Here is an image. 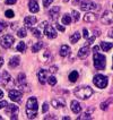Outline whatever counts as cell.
Wrapping results in <instances>:
<instances>
[{
  "mask_svg": "<svg viewBox=\"0 0 113 120\" xmlns=\"http://www.w3.org/2000/svg\"><path fill=\"white\" fill-rule=\"evenodd\" d=\"M2 65H4V58H2V57H0V68L2 67Z\"/></svg>",
  "mask_w": 113,
  "mask_h": 120,
  "instance_id": "c3c4849f",
  "label": "cell"
},
{
  "mask_svg": "<svg viewBox=\"0 0 113 120\" xmlns=\"http://www.w3.org/2000/svg\"><path fill=\"white\" fill-rule=\"evenodd\" d=\"M8 95L14 102H20L22 101V93L18 92L17 90H10L8 92Z\"/></svg>",
  "mask_w": 113,
  "mask_h": 120,
  "instance_id": "9c48e42d",
  "label": "cell"
},
{
  "mask_svg": "<svg viewBox=\"0 0 113 120\" xmlns=\"http://www.w3.org/2000/svg\"><path fill=\"white\" fill-rule=\"evenodd\" d=\"M7 18H13L14 17V11L13 10H6V13H5Z\"/></svg>",
  "mask_w": 113,
  "mask_h": 120,
  "instance_id": "d590c367",
  "label": "cell"
},
{
  "mask_svg": "<svg viewBox=\"0 0 113 120\" xmlns=\"http://www.w3.org/2000/svg\"><path fill=\"white\" fill-rule=\"evenodd\" d=\"M47 82H49V84H50L51 86H54V85L57 84V78H55L54 76H51V77L47 79Z\"/></svg>",
  "mask_w": 113,
  "mask_h": 120,
  "instance_id": "836d02e7",
  "label": "cell"
},
{
  "mask_svg": "<svg viewBox=\"0 0 113 120\" xmlns=\"http://www.w3.org/2000/svg\"><path fill=\"white\" fill-rule=\"evenodd\" d=\"M51 103H52L53 108H55V109H60V108H63L66 105V102H65L63 99H53L51 101Z\"/></svg>",
  "mask_w": 113,
  "mask_h": 120,
  "instance_id": "5bb4252c",
  "label": "cell"
},
{
  "mask_svg": "<svg viewBox=\"0 0 113 120\" xmlns=\"http://www.w3.org/2000/svg\"><path fill=\"white\" fill-rule=\"evenodd\" d=\"M2 98H4V92H2V91L0 90V100H1Z\"/></svg>",
  "mask_w": 113,
  "mask_h": 120,
  "instance_id": "681fc988",
  "label": "cell"
},
{
  "mask_svg": "<svg viewBox=\"0 0 113 120\" xmlns=\"http://www.w3.org/2000/svg\"><path fill=\"white\" fill-rule=\"evenodd\" d=\"M94 40H95V36H93V38H91V39H88V41H87V45H89V44H92L94 42Z\"/></svg>",
  "mask_w": 113,
  "mask_h": 120,
  "instance_id": "7bdbcfd3",
  "label": "cell"
},
{
  "mask_svg": "<svg viewBox=\"0 0 113 120\" xmlns=\"http://www.w3.org/2000/svg\"><path fill=\"white\" fill-rule=\"evenodd\" d=\"M17 111H18V107H17V105H15V104H9L8 108H7V112H9V113L15 114Z\"/></svg>",
  "mask_w": 113,
  "mask_h": 120,
  "instance_id": "cb8c5ba5",
  "label": "cell"
},
{
  "mask_svg": "<svg viewBox=\"0 0 113 120\" xmlns=\"http://www.w3.org/2000/svg\"><path fill=\"white\" fill-rule=\"evenodd\" d=\"M42 27L44 28V34L47 35L49 39L57 38V32H55L54 27L52 26V25H50L47 22H43V23H42Z\"/></svg>",
  "mask_w": 113,
  "mask_h": 120,
  "instance_id": "8992f818",
  "label": "cell"
},
{
  "mask_svg": "<svg viewBox=\"0 0 113 120\" xmlns=\"http://www.w3.org/2000/svg\"><path fill=\"white\" fill-rule=\"evenodd\" d=\"M70 108H71V111L73 113H79L81 111V105L79 104V102H77V101H71Z\"/></svg>",
  "mask_w": 113,
  "mask_h": 120,
  "instance_id": "2e32d148",
  "label": "cell"
},
{
  "mask_svg": "<svg viewBox=\"0 0 113 120\" xmlns=\"http://www.w3.org/2000/svg\"><path fill=\"white\" fill-rule=\"evenodd\" d=\"M1 119H2V117H0V120H1Z\"/></svg>",
  "mask_w": 113,
  "mask_h": 120,
  "instance_id": "db71d44e",
  "label": "cell"
},
{
  "mask_svg": "<svg viewBox=\"0 0 113 120\" xmlns=\"http://www.w3.org/2000/svg\"><path fill=\"white\" fill-rule=\"evenodd\" d=\"M0 78H1V76H0Z\"/></svg>",
  "mask_w": 113,
  "mask_h": 120,
  "instance_id": "9f6ffc18",
  "label": "cell"
},
{
  "mask_svg": "<svg viewBox=\"0 0 113 120\" xmlns=\"http://www.w3.org/2000/svg\"><path fill=\"white\" fill-rule=\"evenodd\" d=\"M16 1L17 0H6V4L7 5H14V4H16Z\"/></svg>",
  "mask_w": 113,
  "mask_h": 120,
  "instance_id": "ee69618b",
  "label": "cell"
},
{
  "mask_svg": "<svg viewBox=\"0 0 113 120\" xmlns=\"http://www.w3.org/2000/svg\"><path fill=\"white\" fill-rule=\"evenodd\" d=\"M15 42V39H14L13 35H9V34H6L4 36L0 38V45L5 49H8L13 45V43Z\"/></svg>",
  "mask_w": 113,
  "mask_h": 120,
  "instance_id": "52a82bcc",
  "label": "cell"
},
{
  "mask_svg": "<svg viewBox=\"0 0 113 120\" xmlns=\"http://www.w3.org/2000/svg\"><path fill=\"white\" fill-rule=\"evenodd\" d=\"M112 69H113V65H112Z\"/></svg>",
  "mask_w": 113,
  "mask_h": 120,
  "instance_id": "11a10c76",
  "label": "cell"
},
{
  "mask_svg": "<svg viewBox=\"0 0 113 120\" xmlns=\"http://www.w3.org/2000/svg\"><path fill=\"white\" fill-rule=\"evenodd\" d=\"M19 57H17V56H15L13 57L10 61H9V67H11V68H15V67H17L19 65Z\"/></svg>",
  "mask_w": 113,
  "mask_h": 120,
  "instance_id": "44dd1931",
  "label": "cell"
},
{
  "mask_svg": "<svg viewBox=\"0 0 113 120\" xmlns=\"http://www.w3.org/2000/svg\"><path fill=\"white\" fill-rule=\"evenodd\" d=\"M26 34H27L26 28H20V30L17 31V35H18L19 38H25V36H26Z\"/></svg>",
  "mask_w": 113,
  "mask_h": 120,
  "instance_id": "1f68e13d",
  "label": "cell"
},
{
  "mask_svg": "<svg viewBox=\"0 0 113 120\" xmlns=\"http://www.w3.org/2000/svg\"><path fill=\"white\" fill-rule=\"evenodd\" d=\"M71 13H73V20H75V22H78V20H79V13H78V11H76V10H73V11H71Z\"/></svg>",
  "mask_w": 113,
  "mask_h": 120,
  "instance_id": "e575fe53",
  "label": "cell"
},
{
  "mask_svg": "<svg viewBox=\"0 0 113 120\" xmlns=\"http://www.w3.org/2000/svg\"><path fill=\"white\" fill-rule=\"evenodd\" d=\"M68 1H69V0H63V2H68Z\"/></svg>",
  "mask_w": 113,
  "mask_h": 120,
  "instance_id": "f5cc1de1",
  "label": "cell"
},
{
  "mask_svg": "<svg viewBox=\"0 0 113 120\" xmlns=\"http://www.w3.org/2000/svg\"><path fill=\"white\" fill-rule=\"evenodd\" d=\"M28 8H29V11L31 13H39L40 8H39V2L36 0H29L28 2Z\"/></svg>",
  "mask_w": 113,
  "mask_h": 120,
  "instance_id": "7c38bea8",
  "label": "cell"
},
{
  "mask_svg": "<svg viewBox=\"0 0 113 120\" xmlns=\"http://www.w3.org/2000/svg\"><path fill=\"white\" fill-rule=\"evenodd\" d=\"M5 107H8L7 101H1V102H0V109H2V108H5Z\"/></svg>",
  "mask_w": 113,
  "mask_h": 120,
  "instance_id": "ab89813d",
  "label": "cell"
},
{
  "mask_svg": "<svg viewBox=\"0 0 113 120\" xmlns=\"http://www.w3.org/2000/svg\"><path fill=\"white\" fill-rule=\"evenodd\" d=\"M94 33H95V35H96V36H100V35H101V31L95 30V31H94Z\"/></svg>",
  "mask_w": 113,
  "mask_h": 120,
  "instance_id": "bcb514c9",
  "label": "cell"
},
{
  "mask_svg": "<svg viewBox=\"0 0 113 120\" xmlns=\"http://www.w3.org/2000/svg\"><path fill=\"white\" fill-rule=\"evenodd\" d=\"M31 31H32V33H33L34 36H36L37 39H41V38H42V34H41V32H40V30H39V28H32Z\"/></svg>",
  "mask_w": 113,
  "mask_h": 120,
  "instance_id": "f546056e",
  "label": "cell"
},
{
  "mask_svg": "<svg viewBox=\"0 0 113 120\" xmlns=\"http://www.w3.org/2000/svg\"><path fill=\"white\" fill-rule=\"evenodd\" d=\"M80 10L83 11H88V10H94V9H98V5L94 4L91 0H83L79 4Z\"/></svg>",
  "mask_w": 113,
  "mask_h": 120,
  "instance_id": "5b68a950",
  "label": "cell"
},
{
  "mask_svg": "<svg viewBox=\"0 0 113 120\" xmlns=\"http://www.w3.org/2000/svg\"><path fill=\"white\" fill-rule=\"evenodd\" d=\"M111 99H109V100H106L105 101V102H103V103H101V109H102V110H106L107 109V107H109V105H110V103H111Z\"/></svg>",
  "mask_w": 113,
  "mask_h": 120,
  "instance_id": "4dcf8cb0",
  "label": "cell"
},
{
  "mask_svg": "<svg viewBox=\"0 0 113 120\" xmlns=\"http://www.w3.org/2000/svg\"><path fill=\"white\" fill-rule=\"evenodd\" d=\"M79 39H80V33L79 32H76L75 34H73V35L70 36V42H71V43H76Z\"/></svg>",
  "mask_w": 113,
  "mask_h": 120,
  "instance_id": "484cf974",
  "label": "cell"
},
{
  "mask_svg": "<svg viewBox=\"0 0 113 120\" xmlns=\"http://www.w3.org/2000/svg\"><path fill=\"white\" fill-rule=\"evenodd\" d=\"M62 23H63V25H69L70 23H71V17L66 14V15H63V17H62Z\"/></svg>",
  "mask_w": 113,
  "mask_h": 120,
  "instance_id": "83f0119b",
  "label": "cell"
},
{
  "mask_svg": "<svg viewBox=\"0 0 113 120\" xmlns=\"http://www.w3.org/2000/svg\"><path fill=\"white\" fill-rule=\"evenodd\" d=\"M55 26H57V28H58L59 31H61V32H65V31H66V28L63 26H61L60 24H55Z\"/></svg>",
  "mask_w": 113,
  "mask_h": 120,
  "instance_id": "60d3db41",
  "label": "cell"
},
{
  "mask_svg": "<svg viewBox=\"0 0 113 120\" xmlns=\"http://www.w3.org/2000/svg\"><path fill=\"white\" fill-rule=\"evenodd\" d=\"M84 22H86V23H93L95 20L97 19V17H96V15L93 13H87L85 16H84Z\"/></svg>",
  "mask_w": 113,
  "mask_h": 120,
  "instance_id": "ffe728a7",
  "label": "cell"
},
{
  "mask_svg": "<svg viewBox=\"0 0 113 120\" xmlns=\"http://www.w3.org/2000/svg\"><path fill=\"white\" fill-rule=\"evenodd\" d=\"M78 77H79V74H78V71H76V70H73V71H71V73L69 74V80H70L71 83L77 82Z\"/></svg>",
  "mask_w": 113,
  "mask_h": 120,
  "instance_id": "7402d4cb",
  "label": "cell"
},
{
  "mask_svg": "<svg viewBox=\"0 0 113 120\" xmlns=\"http://www.w3.org/2000/svg\"><path fill=\"white\" fill-rule=\"evenodd\" d=\"M47 70H44V69H40V70H39L37 77H39V80H40L41 84H45V82H47Z\"/></svg>",
  "mask_w": 113,
  "mask_h": 120,
  "instance_id": "9a60e30c",
  "label": "cell"
},
{
  "mask_svg": "<svg viewBox=\"0 0 113 120\" xmlns=\"http://www.w3.org/2000/svg\"><path fill=\"white\" fill-rule=\"evenodd\" d=\"M81 1H83V0H73V5H75V6H76V5L80 4Z\"/></svg>",
  "mask_w": 113,
  "mask_h": 120,
  "instance_id": "f6af8a7d",
  "label": "cell"
},
{
  "mask_svg": "<svg viewBox=\"0 0 113 120\" xmlns=\"http://www.w3.org/2000/svg\"><path fill=\"white\" fill-rule=\"evenodd\" d=\"M16 85L20 88H24L26 86V77H25V74H19L17 76V80H16Z\"/></svg>",
  "mask_w": 113,
  "mask_h": 120,
  "instance_id": "8fae6325",
  "label": "cell"
},
{
  "mask_svg": "<svg viewBox=\"0 0 113 120\" xmlns=\"http://www.w3.org/2000/svg\"><path fill=\"white\" fill-rule=\"evenodd\" d=\"M88 54H89V48H88V45H86V47H83L81 49H79L78 57H79L80 59H85Z\"/></svg>",
  "mask_w": 113,
  "mask_h": 120,
  "instance_id": "ac0fdd59",
  "label": "cell"
},
{
  "mask_svg": "<svg viewBox=\"0 0 113 120\" xmlns=\"http://www.w3.org/2000/svg\"><path fill=\"white\" fill-rule=\"evenodd\" d=\"M71 52V50H70V47L69 45H66V44H63L62 47L60 48V56L61 57H67V56H69Z\"/></svg>",
  "mask_w": 113,
  "mask_h": 120,
  "instance_id": "d6986e66",
  "label": "cell"
},
{
  "mask_svg": "<svg viewBox=\"0 0 113 120\" xmlns=\"http://www.w3.org/2000/svg\"><path fill=\"white\" fill-rule=\"evenodd\" d=\"M60 13V8L59 7H53L50 11H49V16H50V19L51 20H57L58 19V16Z\"/></svg>",
  "mask_w": 113,
  "mask_h": 120,
  "instance_id": "4fadbf2b",
  "label": "cell"
},
{
  "mask_svg": "<svg viewBox=\"0 0 113 120\" xmlns=\"http://www.w3.org/2000/svg\"><path fill=\"white\" fill-rule=\"evenodd\" d=\"M36 22H37V19H36L35 16H27V17H25V19H24V23H25V25L27 27H32Z\"/></svg>",
  "mask_w": 113,
  "mask_h": 120,
  "instance_id": "e0dca14e",
  "label": "cell"
},
{
  "mask_svg": "<svg viewBox=\"0 0 113 120\" xmlns=\"http://www.w3.org/2000/svg\"><path fill=\"white\" fill-rule=\"evenodd\" d=\"M63 119H65V120H69L70 118H69V117H63Z\"/></svg>",
  "mask_w": 113,
  "mask_h": 120,
  "instance_id": "816d5d0a",
  "label": "cell"
},
{
  "mask_svg": "<svg viewBox=\"0 0 113 120\" xmlns=\"http://www.w3.org/2000/svg\"><path fill=\"white\" fill-rule=\"evenodd\" d=\"M94 66L96 69L98 70H103L105 68V65H106V59L103 54H100V53H94Z\"/></svg>",
  "mask_w": 113,
  "mask_h": 120,
  "instance_id": "277c9868",
  "label": "cell"
},
{
  "mask_svg": "<svg viewBox=\"0 0 113 120\" xmlns=\"http://www.w3.org/2000/svg\"><path fill=\"white\" fill-rule=\"evenodd\" d=\"M47 110H49V105H47V103H43V108H42V111L45 113Z\"/></svg>",
  "mask_w": 113,
  "mask_h": 120,
  "instance_id": "f35d334b",
  "label": "cell"
},
{
  "mask_svg": "<svg viewBox=\"0 0 113 120\" xmlns=\"http://www.w3.org/2000/svg\"><path fill=\"white\" fill-rule=\"evenodd\" d=\"M8 27V24H7L5 20H0V33H2Z\"/></svg>",
  "mask_w": 113,
  "mask_h": 120,
  "instance_id": "d6a6232c",
  "label": "cell"
},
{
  "mask_svg": "<svg viewBox=\"0 0 113 120\" xmlns=\"http://www.w3.org/2000/svg\"><path fill=\"white\" fill-rule=\"evenodd\" d=\"M83 35H84V38H85V39H88V38H89V33H88V31H87V28H84V30H83Z\"/></svg>",
  "mask_w": 113,
  "mask_h": 120,
  "instance_id": "74e56055",
  "label": "cell"
},
{
  "mask_svg": "<svg viewBox=\"0 0 113 120\" xmlns=\"http://www.w3.org/2000/svg\"><path fill=\"white\" fill-rule=\"evenodd\" d=\"M17 51L18 52H24L25 50H26V44H25V42H19L18 44H17Z\"/></svg>",
  "mask_w": 113,
  "mask_h": 120,
  "instance_id": "4316f807",
  "label": "cell"
},
{
  "mask_svg": "<svg viewBox=\"0 0 113 120\" xmlns=\"http://www.w3.org/2000/svg\"><path fill=\"white\" fill-rule=\"evenodd\" d=\"M37 100L36 98H29L26 103V114L29 119H33L37 116Z\"/></svg>",
  "mask_w": 113,
  "mask_h": 120,
  "instance_id": "6da1fadb",
  "label": "cell"
},
{
  "mask_svg": "<svg viewBox=\"0 0 113 120\" xmlns=\"http://www.w3.org/2000/svg\"><path fill=\"white\" fill-rule=\"evenodd\" d=\"M109 36H110V38H112V39H113V27L111 28V31L109 32Z\"/></svg>",
  "mask_w": 113,
  "mask_h": 120,
  "instance_id": "7dc6e473",
  "label": "cell"
},
{
  "mask_svg": "<svg viewBox=\"0 0 113 120\" xmlns=\"http://www.w3.org/2000/svg\"><path fill=\"white\" fill-rule=\"evenodd\" d=\"M112 22H113V13L110 11V10L104 11L103 16L101 17V23L104 24V25H110Z\"/></svg>",
  "mask_w": 113,
  "mask_h": 120,
  "instance_id": "ba28073f",
  "label": "cell"
},
{
  "mask_svg": "<svg viewBox=\"0 0 113 120\" xmlns=\"http://www.w3.org/2000/svg\"><path fill=\"white\" fill-rule=\"evenodd\" d=\"M73 94L76 98H78L80 100H87L88 98L93 95V90L89 86H78L75 88Z\"/></svg>",
  "mask_w": 113,
  "mask_h": 120,
  "instance_id": "7a4b0ae2",
  "label": "cell"
},
{
  "mask_svg": "<svg viewBox=\"0 0 113 120\" xmlns=\"http://www.w3.org/2000/svg\"><path fill=\"white\" fill-rule=\"evenodd\" d=\"M101 48H102V50L103 51H109V50H111L113 48V44L112 43H107V42H101Z\"/></svg>",
  "mask_w": 113,
  "mask_h": 120,
  "instance_id": "603a6c76",
  "label": "cell"
},
{
  "mask_svg": "<svg viewBox=\"0 0 113 120\" xmlns=\"http://www.w3.org/2000/svg\"><path fill=\"white\" fill-rule=\"evenodd\" d=\"M11 119H17V117H16V114H13V117H11Z\"/></svg>",
  "mask_w": 113,
  "mask_h": 120,
  "instance_id": "f907efd6",
  "label": "cell"
},
{
  "mask_svg": "<svg viewBox=\"0 0 113 120\" xmlns=\"http://www.w3.org/2000/svg\"><path fill=\"white\" fill-rule=\"evenodd\" d=\"M50 71H51L52 74H55L57 71H58V67H55V66L53 67V66H52L51 68H50Z\"/></svg>",
  "mask_w": 113,
  "mask_h": 120,
  "instance_id": "b9f144b4",
  "label": "cell"
},
{
  "mask_svg": "<svg viewBox=\"0 0 113 120\" xmlns=\"http://www.w3.org/2000/svg\"><path fill=\"white\" fill-rule=\"evenodd\" d=\"M93 83H94V85L96 87H98V88H105V87L107 86L109 80H107L106 76H104V75H102V74H97V75L94 76Z\"/></svg>",
  "mask_w": 113,
  "mask_h": 120,
  "instance_id": "3957f363",
  "label": "cell"
},
{
  "mask_svg": "<svg viewBox=\"0 0 113 120\" xmlns=\"http://www.w3.org/2000/svg\"><path fill=\"white\" fill-rule=\"evenodd\" d=\"M92 112H93V109H88V111H87L86 113H84L81 117H78V119H91L89 113H92Z\"/></svg>",
  "mask_w": 113,
  "mask_h": 120,
  "instance_id": "f1b7e54d",
  "label": "cell"
},
{
  "mask_svg": "<svg viewBox=\"0 0 113 120\" xmlns=\"http://www.w3.org/2000/svg\"><path fill=\"white\" fill-rule=\"evenodd\" d=\"M10 80H11V76L9 75L8 71H4L2 75H1V78H0V83L2 84V86H7L9 83H10Z\"/></svg>",
  "mask_w": 113,
  "mask_h": 120,
  "instance_id": "30bf717a",
  "label": "cell"
},
{
  "mask_svg": "<svg viewBox=\"0 0 113 120\" xmlns=\"http://www.w3.org/2000/svg\"><path fill=\"white\" fill-rule=\"evenodd\" d=\"M52 2H53V0H43V6L44 8H47Z\"/></svg>",
  "mask_w": 113,
  "mask_h": 120,
  "instance_id": "8d00e7d4",
  "label": "cell"
},
{
  "mask_svg": "<svg viewBox=\"0 0 113 120\" xmlns=\"http://www.w3.org/2000/svg\"><path fill=\"white\" fill-rule=\"evenodd\" d=\"M42 48H43V42H37L32 47V51L33 52H39Z\"/></svg>",
  "mask_w": 113,
  "mask_h": 120,
  "instance_id": "d4e9b609",
  "label": "cell"
}]
</instances>
